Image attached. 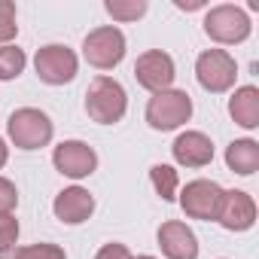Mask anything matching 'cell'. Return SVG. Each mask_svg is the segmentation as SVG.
I'll list each match as a JSON object with an SVG mask.
<instances>
[{
    "instance_id": "6da1fadb",
    "label": "cell",
    "mask_w": 259,
    "mask_h": 259,
    "mask_svg": "<svg viewBox=\"0 0 259 259\" xmlns=\"http://www.w3.org/2000/svg\"><path fill=\"white\" fill-rule=\"evenodd\" d=\"M125 104H128L125 101V89L116 79H110V76L92 79V85L85 92V110H89V116L95 122H101V125L119 122L125 116Z\"/></svg>"
},
{
    "instance_id": "7a4b0ae2",
    "label": "cell",
    "mask_w": 259,
    "mask_h": 259,
    "mask_svg": "<svg viewBox=\"0 0 259 259\" xmlns=\"http://www.w3.org/2000/svg\"><path fill=\"white\" fill-rule=\"evenodd\" d=\"M189 116H192V101L186 92H177V89L156 92L147 104V122L156 132H171V128L183 125Z\"/></svg>"
},
{
    "instance_id": "3957f363",
    "label": "cell",
    "mask_w": 259,
    "mask_h": 259,
    "mask_svg": "<svg viewBox=\"0 0 259 259\" xmlns=\"http://www.w3.org/2000/svg\"><path fill=\"white\" fill-rule=\"evenodd\" d=\"M10 138L16 141V147L22 150H37V147H46L52 141V122L43 110H34V107H22L10 116Z\"/></svg>"
},
{
    "instance_id": "277c9868",
    "label": "cell",
    "mask_w": 259,
    "mask_h": 259,
    "mask_svg": "<svg viewBox=\"0 0 259 259\" xmlns=\"http://www.w3.org/2000/svg\"><path fill=\"white\" fill-rule=\"evenodd\" d=\"M82 55L89 64L101 67V70H110L122 61L125 55V37L119 28H95L85 43H82Z\"/></svg>"
},
{
    "instance_id": "5b68a950",
    "label": "cell",
    "mask_w": 259,
    "mask_h": 259,
    "mask_svg": "<svg viewBox=\"0 0 259 259\" xmlns=\"http://www.w3.org/2000/svg\"><path fill=\"white\" fill-rule=\"evenodd\" d=\"M195 73H198V82L207 89V92H226L235 85V76H238V67H235V58L223 49H207L198 55L195 61Z\"/></svg>"
},
{
    "instance_id": "8992f818",
    "label": "cell",
    "mask_w": 259,
    "mask_h": 259,
    "mask_svg": "<svg viewBox=\"0 0 259 259\" xmlns=\"http://www.w3.org/2000/svg\"><path fill=\"white\" fill-rule=\"evenodd\" d=\"M223 198L226 192L213 180H192L180 195V207L192 220H217L223 210Z\"/></svg>"
},
{
    "instance_id": "52a82bcc",
    "label": "cell",
    "mask_w": 259,
    "mask_h": 259,
    "mask_svg": "<svg viewBox=\"0 0 259 259\" xmlns=\"http://www.w3.org/2000/svg\"><path fill=\"white\" fill-rule=\"evenodd\" d=\"M204 34L217 43H241L250 34V19L238 7H213L204 16Z\"/></svg>"
},
{
    "instance_id": "ba28073f",
    "label": "cell",
    "mask_w": 259,
    "mask_h": 259,
    "mask_svg": "<svg viewBox=\"0 0 259 259\" xmlns=\"http://www.w3.org/2000/svg\"><path fill=\"white\" fill-rule=\"evenodd\" d=\"M34 64H37V76L49 85H64L76 76V55L67 46H43Z\"/></svg>"
},
{
    "instance_id": "9c48e42d",
    "label": "cell",
    "mask_w": 259,
    "mask_h": 259,
    "mask_svg": "<svg viewBox=\"0 0 259 259\" xmlns=\"http://www.w3.org/2000/svg\"><path fill=\"white\" fill-rule=\"evenodd\" d=\"M135 76L144 89L150 92H165L171 82H174V61L171 55H165L162 49H150L138 58L135 64Z\"/></svg>"
},
{
    "instance_id": "30bf717a",
    "label": "cell",
    "mask_w": 259,
    "mask_h": 259,
    "mask_svg": "<svg viewBox=\"0 0 259 259\" xmlns=\"http://www.w3.org/2000/svg\"><path fill=\"white\" fill-rule=\"evenodd\" d=\"M52 162H55V168H58L64 177L79 180V177H89V174L95 171L98 156H95V150H92L89 144H82V141H67V144L55 147Z\"/></svg>"
},
{
    "instance_id": "8fae6325",
    "label": "cell",
    "mask_w": 259,
    "mask_h": 259,
    "mask_svg": "<svg viewBox=\"0 0 259 259\" xmlns=\"http://www.w3.org/2000/svg\"><path fill=\"white\" fill-rule=\"evenodd\" d=\"M159 247L168 259H195L198 256V241L189 226L171 220L159 226Z\"/></svg>"
},
{
    "instance_id": "7c38bea8",
    "label": "cell",
    "mask_w": 259,
    "mask_h": 259,
    "mask_svg": "<svg viewBox=\"0 0 259 259\" xmlns=\"http://www.w3.org/2000/svg\"><path fill=\"white\" fill-rule=\"evenodd\" d=\"M220 223H223V229H229V232H244V229H250L253 226V220H256V204H253V198L247 195V192H226V198H223V210H220V217H217Z\"/></svg>"
},
{
    "instance_id": "4fadbf2b",
    "label": "cell",
    "mask_w": 259,
    "mask_h": 259,
    "mask_svg": "<svg viewBox=\"0 0 259 259\" xmlns=\"http://www.w3.org/2000/svg\"><path fill=\"white\" fill-rule=\"evenodd\" d=\"M174 159L186 168H204L213 159V144L201 132H186L174 141Z\"/></svg>"
},
{
    "instance_id": "5bb4252c",
    "label": "cell",
    "mask_w": 259,
    "mask_h": 259,
    "mask_svg": "<svg viewBox=\"0 0 259 259\" xmlns=\"http://www.w3.org/2000/svg\"><path fill=\"white\" fill-rule=\"evenodd\" d=\"M92 210H95V198H92L85 189H79V186L64 189V192L55 198V217H58L61 223L76 226V223L89 220V217H92Z\"/></svg>"
},
{
    "instance_id": "9a60e30c",
    "label": "cell",
    "mask_w": 259,
    "mask_h": 259,
    "mask_svg": "<svg viewBox=\"0 0 259 259\" xmlns=\"http://www.w3.org/2000/svg\"><path fill=\"white\" fill-rule=\"evenodd\" d=\"M229 113H232V119H235L238 125L256 128V125H259V92H256L253 85L238 89V92L232 95V101H229Z\"/></svg>"
},
{
    "instance_id": "2e32d148",
    "label": "cell",
    "mask_w": 259,
    "mask_h": 259,
    "mask_svg": "<svg viewBox=\"0 0 259 259\" xmlns=\"http://www.w3.org/2000/svg\"><path fill=\"white\" fill-rule=\"evenodd\" d=\"M226 162H229V168L235 174H244V177L253 174L259 168V144H253V141H235V144H229Z\"/></svg>"
},
{
    "instance_id": "e0dca14e",
    "label": "cell",
    "mask_w": 259,
    "mask_h": 259,
    "mask_svg": "<svg viewBox=\"0 0 259 259\" xmlns=\"http://www.w3.org/2000/svg\"><path fill=\"white\" fill-rule=\"evenodd\" d=\"M0 259H64V250L55 244H34V247H13Z\"/></svg>"
},
{
    "instance_id": "ac0fdd59",
    "label": "cell",
    "mask_w": 259,
    "mask_h": 259,
    "mask_svg": "<svg viewBox=\"0 0 259 259\" xmlns=\"http://www.w3.org/2000/svg\"><path fill=\"white\" fill-rule=\"evenodd\" d=\"M104 10L119 22H132V19H141L147 13V0H107Z\"/></svg>"
},
{
    "instance_id": "d6986e66",
    "label": "cell",
    "mask_w": 259,
    "mask_h": 259,
    "mask_svg": "<svg viewBox=\"0 0 259 259\" xmlns=\"http://www.w3.org/2000/svg\"><path fill=\"white\" fill-rule=\"evenodd\" d=\"M150 177H153L156 192H159L165 201H174V198H177V171H174V168H168V165H156V168L150 171Z\"/></svg>"
},
{
    "instance_id": "ffe728a7",
    "label": "cell",
    "mask_w": 259,
    "mask_h": 259,
    "mask_svg": "<svg viewBox=\"0 0 259 259\" xmlns=\"http://www.w3.org/2000/svg\"><path fill=\"white\" fill-rule=\"evenodd\" d=\"M25 52L19 46H4L0 49V79H16L25 70Z\"/></svg>"
},
{
    "instance_id": "44dd1931",
    "label": "cell",
    "mask_w": 259,
    "mask_h": 259,
    "mask_svg": "<svg viewBox=\"0 0 259 259\" xmlns=\"http://www.w3.org/2000/svg\"><path fill=\"white\" fill-rule=\"evenodd\" d=\"M19 25H16V4H10V0H0V46L10 43L16 37Z\"/></svg>"
},
{
    "instance_id": "7402d4cb",
    "label": "cell",
    "mask_w": 259,
    "mask_h": 259,
    "mask_svg": "<svg viewBox=\"0 0 259 259\" xmlns=\"http://www.w3.org/2000/svg\"><path fill=\"white\" fill-rule=\"evenodd\" d=\"M16 238H19V223L13 213L7 217H0V253H7L16 247Z\"/></svg>"
},
{
    "instance_id": "603a6c76",
    "label": "cell",
    "mask_w": 259,
    "mask_h": 259,
    "mask_svg": "<svg viewBox=\"0 0 259 259\" xmlns=\"http://www.w3.org/2000/svg\"><path fill=\"white\" fill-rule=\"evenodd\" d=\"M16 201H19V195H16V186H13L10 180H4V177H0V217H7V213L16 207Z\"/></svg>"
},
{
    "instance_id": "cb8c5ba5",
    "label": "cell",
    "mask_w": 259,
    "mask_h": 259,
    "mask_svg": "<svg viewBox=\"0 0 259 259\" xmlns=\"http://www.w3.org/2000/svg\"><path fill=\"white\" fill-rule=\"evenodd\" d=\"M95 259H132V253H128L125 244H107V247H101V253Z\"/></svg>"
},
{
    "instance_id": "d4e9b609",
    "label": "cell",
    "mask_w": 259,
    "mask_h": 259,
    "mask_svg": "<svg viewBox=\"0 0 259 259\" xmlns=\"http://www.w3.org/2000/svg\"><path fill=\"white\" fill-rule=\"evenodd\" d=\"M177 7H180V10H198V7H204V4H201V0H192V4H186V0H177Z\"/></svg>"
},
{
    "instance_id": "484cf974",
    "label": "cell",
    "mask_w": 259,
    "mask_h": 259,
    "mask_svg": "<svg viewBox=\"0 0 259 259\" xmlns=\"http://www.w3.org/2000/svg\"><path fill=\"white\" fill-rule=\"evenodd\" d=\"M7 165V147H4V141H0V168Z\"/></svg>"
},
{
    "instance_id": "4316f807",
    "label": "cell",
    "mask_w": 259,
    "mask_h": 259,
    "mask_svg": "<svg viewBox=\"0 0 259 259\" xmlns=\"http://www.w3.org/2000/svg\"><path fill=\"white\" fill-rule=\"evenodd\" d=\"M138 259H153V256H138Z\"/></svg>"
}]
</instances>
